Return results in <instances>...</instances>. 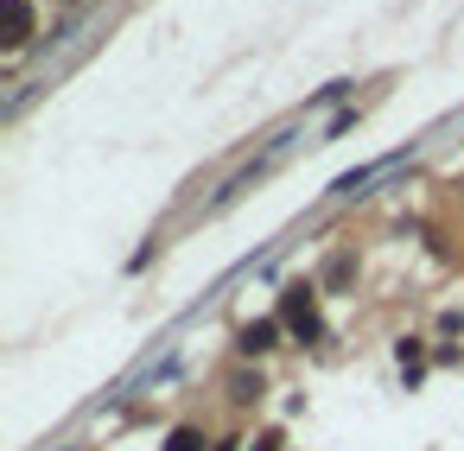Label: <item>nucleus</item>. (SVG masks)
Here are the masks:
<instances>
[{"instance_id":"39448f33","label":"nucleus","mask_w":464,"mask_h":451,"mask_svg":"<svg viewBox=\"0 0 464 451\" xmlns=\"http://www.w3.org/2000/svg\"><path fill=\"white\" fill-rule=\"evenodd\" d=\"M362 185H369V172H350V178H337V197H356Z\"/></svg>"},{"instance_id":"20e7f679","label":"nucleus","mask_w":464,"mask_h":451,"mask_svg":"<svg viewBox=\"0 0 464 451\" xmlns=\"http://www.w3.org/2000/svg\"><path fill=\"white\" fill-rule=\"evenodd\" d=\"M166 451H204V432H191V426H179V432H172V445H166Z\"/></svg>"},{"instance_id":"7ed1b4c3","label":"nucleus","mask_w":464,"mask_h":451,"mask_svg":"<svg viewBox=\"0 0 464 451\" xmlns=\"http://www.w3.org/2000/svg\"><path fill=\"white\" fill-rule=\"evenodd\" d=\"M0 20H7V45H26L33 39V7H26V0H7Z\"/></svg>"},{"instance_id":"f257e3e1","label":"nucleus","mask_w":464,"mask_h":451,"mask_svg":"<svg viewBox=\"0 0 464 451\" xmlns=\"http://www.w3.org/2000/svg\"><path fill=\"white\" fill-rule=\"evenodd\" d=\"M286 324H293V337H318L324 324H318V305H312V286H286Z\"/></svg>"},{"instance_id":"f03ea898","label":"nucleus","mask_w":464,"mask_h":451,"mask_svg":"<svg viewBox=\"0 0 464 451\" xmlns=\"http://www.w3.org/2000/svg\"><path fill=\"white\" fill-rule=\"evenodd\" d=\"M274 337H280V318H261V324H248L236 343H242V356H267V350H274Z\"/></svg>"}]
</instances>
